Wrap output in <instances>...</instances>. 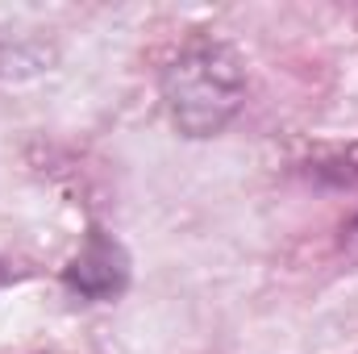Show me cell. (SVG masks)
<instances>
[{"label": "cell", "instance_id": "6da1fadb", "mask_svg": "<svg viewBox=\"0 0 358 354\" xmlns=\"http://www.w3.org/2000/svg\"><path fill=\"white\" fill-rule=\"evenodd\" d=\"M242 63L221 42H192L179 50V59L163 71V96L176 117V125L187 138H208L225 129V121L242 104Z\"/></svg>", "mask_w": 358, "mask_h": 354}, {"label": "cell", "instance_id": "3957f363", "mask_svg": "<svg viewBox=\"0 0 358 354\" xmlns=\"http://www.w3.org/2000/svg\"><path fill=\"white\" fill-rule=\"evenodd\" d=\"M308 171H313V179H321L329 187H350V192H358V142L317 150L308 159Z\"/></svg>", "mask_w": 358, "mask_h": 354}, {"label": "cell", "instance_id": "277c9868", "mask_svg": "<svg viewBox=\"0 0 358 354\" xmlns=\"http://www.w3.org/2000/svg\"><path fill=\"white\" fill-rule=\"evenodd\" d=\"M350 242H355V246H358V221H355V225H350Z\"/></svg>", "mask_w": 358, "mask_h": 354}, {"label": "cell", "instance_id": "7a4b0ae2", "mask_svg": "<svg viewBox=\"0 0 358 354\" xmlns=\"http://www.w3.org/2000/svg\"><path fill=\"white\" fill-rule=\"evenodd\" d=\"M67 283L88 296V300H108L125 288V255L113 238H104L100 229H92L88 246L71 259L67 267Z\"/></svg>", "mask_w": 358, "mask_h": 354}]
</instances>
